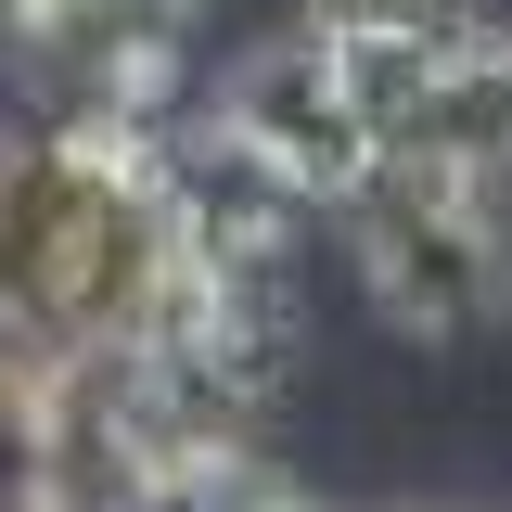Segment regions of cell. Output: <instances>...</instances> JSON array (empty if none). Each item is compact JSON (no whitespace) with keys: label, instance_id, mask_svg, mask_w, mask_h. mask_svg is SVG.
Segmentation results:
<instances>
[{"label":"cell","instance_id":"6da1fadb","mask_svg":"<svg viewBox=\"0 0 512 512\" xmlns=\"http://www.w3.org/2000/svg\"><path fill=\"white\" fill-rule=\"evenodd\" d=\"M346 231H359V282L397 333H487L512 295V256L474 205V167H448V154H384L346 192Z\"/></svg>","mask_w":512,"mask_h":512},{"label":"cell","instance_id":"7a4b0ae2","mask_svg":"<svg viewBox=\"0 0 512 512\" xmlns=\"http://www.w3.org/2000/svg\"><path fill=\"white\" fill-rule=\"evenodd\" d=\"M218 128L244 141L256 167H282L308 205H346V192L384 167V128L359 116L333 39H269V52H244L218 77Z\"/></svg>","mask_w":512,"mask_h":512},{"label":"cell","instance_id":"277c9868","mask_svg":"<svg viewBox=\"0 0 512 512\" xmlns=\"http://www.w3.org/2000/svg\"><path fill=\"white\" fill-rule=\"evenodd\" d=\"M167 205H180V244L205 269H282L295 231H308V192L282 180V167H256L231 128L167 141Z\"/></svg>","mask_w":512,"mask_h":512},{"label":"cell","instance_id":"5b68a950","mask_svg":"<svg viewBox=\"0 0 512 512\" xmlns=\"http://www.w3.org/2000/svg\"><path fill=\"white\" fill-rule=\"evenodd\" d=\"M384 154H448V167H512V39H474V52H448V77L423 90V116L397 128Z\"/></svg>","mask_w":512,"mask_h":512},{"label":"cell","instance_id":"8992f818","mask_svg":"<svg viewBox=\"0 0 512 512\" xmlns=\"http://www.w3.org/2000/svg\"><path fill=\"white\" fill-rule=\"evenodd\" d=\"M308 39H333V52H359V39H436V52H461L487 26H474V0H308Z\"/></svg>","mask_w":512,"mask_h":512},{"label":"cell","instance_id":"3957f363","mask_svg":"<svg viewBox=\"0 0 512 512\" xmlns=\"http://www.w3.org/2000/svg\"><path fill=\"white\" fill-rule=\"evenodd\" d=\"M180 13L192 0H0V26L52 77H77L90 116H128V128H154L167 77H180Z\"/></svg>","mask_w":512,"mask_h":512}]
</instances>
